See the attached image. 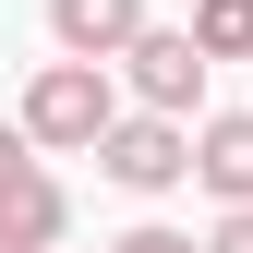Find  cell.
<instances>
[{"instance_id":"obj_7","label":"cell","mask_w":253,"mask_h":253,"mask_svg":"<svg viewBox=\"0 0 253 253\" xmlns=\"http://www.w3.org/2000/svg\"><path fill=\"white\" fill-rule=\"evenodd\" d=\"M193 48L205 60H253V0H193Z\"/></svg>"},{"instance_id":"obj_6","label":"cell","mask_w":253,"mask_h":253,"mask_svg":"<svg viewBox=\"0 0 253 253\" xmlns=\"http://www.w3.org/2000/svg\"><path fill=\"white\" fill-rule=\"evenodd\" d=\"M0 253H60V181L48 169L0 181Z\"/></svg>"},{"instance_id":"obj_5","label":"cell","mask_w":253,"mask_h":253,"mask_svg":"<svg viewBox=\"0 0 253 253\" xmlns=\"http://www.w3.org/2000/svg\"><path fill=\"white\" fill-rule=\"evenodd\" d=\"M193 181H205L217 205H253V109H229V121L193 133Z\"/></svg>"},{"instance_id":"obj_10","label":"cell","mask_w":253,"mask_h":253,"mask_svg":"<svg viewBox=\"0 0 253 253\" xmlns=\"http://www.w3.org/2000/svg\"><path fill=\"white\" fill-rule=\"evenodd\" d=\"M24 145H37V133H0V181H24V169H37Z\"/></svg>"},{"instance_id":"obj_1","label":"cell","mask_w":253,"mask_h":253,"mask_svg":"<svg viewBox=\"0 0 253 253\" xmlns=\"http://www.w3.org/2000/svg\"><path fill=\"white\" fill-rule=\"evenodd\" d=\"M24 133H37V145H109L121 133L109 60H48V73L24 84Z\"/></svg>"},{"instance_id":"obj_2","label":"cell","mask_w":253,"mask_h":253,"mask_svg":"<svg viewBox=\"0 0 253 253\" xmlns=\"http://www.w3.org/2000/svg\"><path fill=\"white\" fill-rule=\"evenodd\" d=\"M97 169L121 181V193H169V181H193V133H181V121H121V133L97 145Z\"/></svg>"},{"instance_id":"obj_4","label":"cell","mask_w":253,"mask_h":253,"mask_svg":"<svg viewBox=\"0 0 253 253\" xmlns=\"http://www.w3.org/2000/svg\"><path fill=\"white\" fill-rule=\"evenodd\" d=\"M48 37L73 48V60H121L145 37V0H48Z\"/></svg>"},{"instance_id":"obj_8","label":"cell","mask_w":253,"mask_h":253,"mask_svg":"<svg viewBox=\"0 0 253 253\" xmlns=\"http://www.w3.org/2000/svg\"><path fill=\"white\" fill-rule=\"evenodd\" d=\"M205 253H253V205H229V217H217V241Z\"/></svg>"},{"instance_id":"obj_3","label":"cell","mask_w":253,"mask_h":253,"mask_svg":"<svg viewBox=\"0 0 253 253\" xmlns=\"http://www.w3.org/2000/svg\"><path fill=\"white\" fill-rule=\"evenodd\" d=\"M121 73H133V97H145L157 121H181V109L205 97V48H193V24H181V37H157V24H145V37L121 48Z\"/></svg>"},{"instance_id":"obj_9","label":"cell","mask_w":253,"mask_h":253,"mask_svg":"<svg viewBox=\"0 0 253 253\" xmlns=\"http://www.w3.org/2000/svg\"><path fill=\"white\" fill-rule=\"evenodd\" d=\"M109 253H193V241H181V229H121Z\"/></svg>"}]
</instances>
